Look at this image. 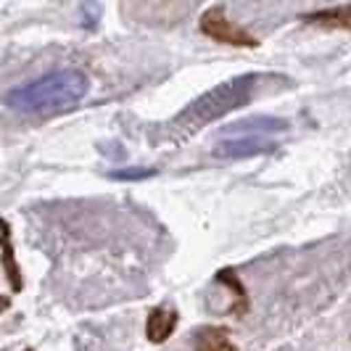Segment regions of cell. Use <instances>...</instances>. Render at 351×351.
<instances>
[{
    "label": "cell",
    "mask_w": 351,
    "mask_h": 351,
    "mask_svg": "<svg viewBox=\"0 0 351 351\" xmlns=\"http://www.w3.org/2000/svg\"><path fill=\"white\" fill-rule=\"evenodd\" d=\"M88 90L90 82L82 71L58 69L14 88L5 95V104L24 117H56L71 111L88 95Z\"/></svg>",
    "instance_id": "1"
},
{
    "label": "cell",
    "mask_w": 351,
    "mask_h": 351,
    "mask_svg": "<svg viewBox=\"0 0 351 351\" xmlns=\"http://www.w3.org/2000/svg\"><path fill=\"white\" fill-rule=\"evenodd\" d=\"M0 264H3V272L8 278V285L14 293H21L24 288V278H21V267L16 259V248H14V238H11V225L0 217Z\"/></svg>",
    "instance_id": "5"
},
{
    "label": "cell",
    "mask_w": 351,
    "mask_h": 351,
    "mask_svg": "<svg viewBox=\"0 0 351 351\" xmlns=\"http://www.w3.org/2000/svg\"><path fill=\"white\" fill-rule=\"evenodd\" d=\"M177 322H180V315H177L175 309L156 306V309H151L148 317H145V338L151 343H164L177 330Z\"/></svg>",
    "instance_id": "6"
},
{
    "label": "cell",
    "mask_w": 351,
    "mask_h": 351,
    "mask_svg": "<svg viewBox=\"0 0 351 351\" xmlns=\"http://www.w3.org/2000/svg\"><path fill=\"white\" fill-rule=\"evenodd\" d=\"M285 130L288 122L280 117H248L241 122L225 124V130L214 141V156L248 158L269 154L278 148Z\"/></svg>",
    "instance_id": "3"
},
{
    "label": "cell",
    "mask_w": 351,
    "mask_h": 351,
    "mask_svg": "<svg viewBox=\"0 0 351 351\" xmlns=\"http://www.w3.org/2000/svg\"><path fill=\"white\" fill-rule=\"evenodd\" d=\"M8 304H11V301L5 299V296H0V309H8Z\"/></svg>",
    "instance_id": "11"
},
{
    "label": "cell",
    "mask_w": 351,
    "mask_h": 351,
    "mask_svg": "<svg viewBox=\"0 0 351 351\" xmlns=\"http://www.w3.org/2000/svg\"><path fill=\"white\" fill-rule=\"evenodd\" d=\"M195 351H238V346L230 341L225 328L206 325L195 333Z\"/></svg>",
    "instance_id": "8"
},
{
    "label": "cell",
    "mask_w": 351,
    "mask_h": 351,
    "mask_svg": "<svg viewBox=\"0 0 351 351\" xmlns=\"http://www.w3.org/2000/svg\"><path fill=\"white\" fill-rule=\"evenodd\" d=\"M198 27L214 43H222V45H230V48H259V40L251 32H246L243 27H238L232 19L225 16V11L219 5L206 8L198 19Z\"/></svg>",
    "instance_id": "4"
},
{
    "label": "cell",
    "mask_w": 351,
    "mask_h": 351,
    "mask_svg": "<svg viewBox=\"0 0 351 351\" xmlns=\"http://www.w3.org/2000/svg\"><path fill=\"white\" fill-rule=\"evenodd\" d=\"M156 175V169H119V172H111V180H148V177Z\"/></svg>",
    "instance_id": "10"
},
{
    "label": "cell",
    "mask_w": 351,
    "mask_h": 351,
    "mask_svg": "<svg viewBox=\"0 0 351 351\" xmlns=\"http://www.w3.org/2000/svg\"><path fill=\"white\" fill-rule=\"evenodd\" d=\"M27 351H32V349H27Z\"/></svg>",
    "instance_id": "12"
},
{
    "label": "cell",
    "mask_w": 351,
    "mask_h": 351,
    "mask_svg": "<svg viewBox=\"0 0 351 351\" xmlns=\"http://www.w3.org/2000/svg\"><path fill=\"white\" fill-rule=\"evenodd\" d=\"M264 80H267L264 74H243V77H235V80L217 85L214 90L204 93L201 98H195L185 111H180L172 127L182 130V132H193L198 127H206L209 122L222 119L225 114L246 106L256 95Z\"/></svg>",
    "instance_id": "2"
},
{
    "label": "cell",
    "mask_w": 351,
    "mask_h": 351,
    "mask_svg": "<svg viewBox=\"0 0 351 351\" xmlns=\"http://www.w3.org/2000/svg\"><path fill=\"white\" fill-rule=\"evenodd\" d=\"M217 280L222 282L225 288L232 291V306H230V315H246L248 312V291L243 280L235 275V269H219L217 272Z\"/></svg>",
    "instance_id": "9"
},
{
    "label": "cell",
    "mask_w": 351,
    "mask_h": 351,
    "mask_svg": "<svg viewBox=\"0 0 351 351\" xmlns=\"http://www.w3.org/2000/svg\"><path fill=\"white\" fill-rule=\"evenodd\" d=\"M306 24H315V27H328V29H346L351 32V3L349 5H335V8H322V11H312V14H304Z\"/></svg>",
    "instance_id": "7"
}]
</instances>
